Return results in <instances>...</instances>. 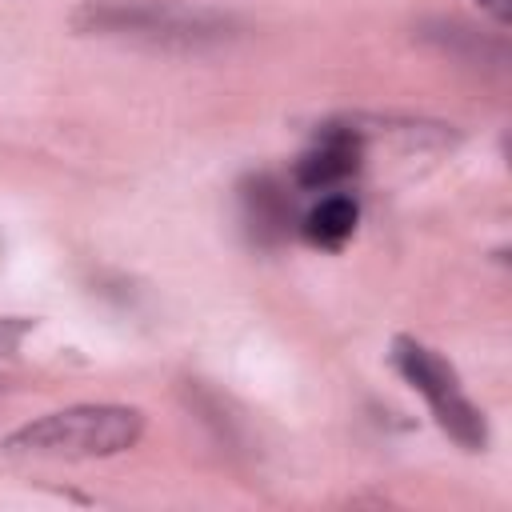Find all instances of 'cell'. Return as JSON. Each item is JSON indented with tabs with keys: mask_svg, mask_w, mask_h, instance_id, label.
<instances>
[{
	"mask_svg": "<svg viewBox=\"0 0 512 512\" xmlns=\"http://www.w3.org/2000/svg\"><path fill=\"white\" fill-rule=\"evenodd\" d=\"M392 364H396L400 376L428 400L436 424H440L460 448H484V440H488L484 416H480V408L464 396V388H460V380H456V372H452V364H448L444 356H436L432 348H424V344L400 336V340L392 344Z\"/></svg>",
	"mask_w": 512,
	"mask_h": 512,
	"instance_id": "obj_2",
	"label": "cell"
},
{
	"mask_svg": "<svg viewBox=\"0 0 512 512\" xmlns=\"http://www.w3.org/2000/svg\"><path fill=\"white\" fill-rule=\"evenodd\" d=\"M24 328H28V324H20V320H0V352H8Z\"/></svg>",
	"mask_w": 512,
	"mask_h": 512,
	"instance_id": "obj_7",
	"label": "cell"
},
{
	"mask_svg": "<svg viewBox=\"0 0 512 512\" xmlns=\"http://www.w3.org/2000/svg\"><path fill=\"white\" fill-rule=\"evenodd\" d=\"M360 168V136L352 128H324L316 144L296 160L300 188H332Z\"/></svg>",
	"mask_w": 512,
	"mask_h": 512,
	"instance_id": "obj_4",
	"label": "cell"
},
{
	"mask_svg": "<svg viewBox=\"0 0 512 512\" xmlns=\"http://www.w3.org/2000/svg\"><path fill=\"white\" fill-rule=\"evenodd\" d=\"M80 24H88L92 32H132L156 40H196L220 28L204 12L180 8L172 0H100L80 12Z\"/></svg>",
	"mask_w": 512,
	"mask_h": 512,
	"instance_id": "obj_3",
	"label": "cell"
},
{
	"mask_svg": "<svg viewBox=\"0 0 512 512\" xmlns=\"http://www.w3.org/2000/svg\"><path fill=\"white\" fill-rule=\"evenodd\" d=\"M244 200H248V212H252V220H256L260 228H280V224H288V208H284L280 192H276L268 180H256V188H252Z\"/></svg>",
	"mask_w": 512,
	"mask_h": 512,
	"instance_id": "obj_6",
	"label": "cell"
},
{
	"mask_svg": "<svg viewBox=\"0 0 512 512\" xmlns=\"http://www.w3.org/2000/svg\"><path fill=\"white\" fill-rule=\"evenodd\" d=\"M480 4H484L496 20H508V16H512V0H480Z\"/></svg>",
	"mask_w": 512,
	"mask_h": 512,
	"instance_id": "obj_8",
	"label": "cell"
},
{
	"mask_svg": "<svg viewBox=\"0 0 512 512\" xmlns=\"http://www.w3.org/2000/svg\"><path fill=\"white\" fill-rule=\"evenodd\" d=\"M356 220H360V208L352 196H324L300 224L304 240L316 244V248H340L352 232H356Z\"/></svg>",
	"mask_w": 512,
	"mask_h": 512,
	"instance_id": "obj_5",
	"label": "cell"
},
{
	"mask_svg": "<svg viewBox=\"0 0 512 512\" xmlns=\"http://www.w3.org/2000/svg\"><path fill=\"white\" fill-rule=\"evenodd\" d=\"M144 432V416L124 404H76L48 412L8 436V452L52 456V460H92L128 452Z\"/></svg>",
	"mask_w": 512,
	"mask_h": 512,
	"instance_id": "obj_1",
	"label": "cell"
}]
</instances>
